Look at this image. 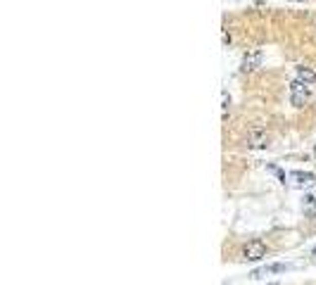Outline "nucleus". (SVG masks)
Returning <instances> with one entry per match:
<instances>
[{
    "label": "nucleus",
    "mask_w": 316,
    "mask_h": 285,
    "mask_svg": "<svg viewBox=\"0 0 316 285\" xmlns=\"http://www.w3.org/2000/svg\"><path fill=\"white\" fill-rule=\"evenodd\" d=\"M283 271H288L286 264H266V266H262V269H257L250 273V278H255V280H259V278L269 276V273H283Z\"/></svg>",
    "instance_id": "nucleus-6"
},
{
    "label": "nucleus",
    "mask_w": 316,
    "mask_h": 285,
    "mask_svg": "<svg viewBox=\"0 0 316 285\" xmlns=\"http://www.w3.org/2000/svg\"><path fill=\"white\" fill-rule=\"evenodd\" d=\"M266 145H269V133L264 131V129L255 126L252 131L247 133V147H255V150H259V147H266Z\"/></svg>",
    "instance_id": "nucleus-4"
},
{
    "label": "nucleus",
    "mask_w": 316,
    "mask_h": 285,
    "mask_svg": "<svg viewBox=\"0 0 316 285\" xmlns=\"http://www.w3.org/2000/svg\"><path fill=\"white\" fill-rule=\"evenodd\" d=\"M290 102H293V107H304L309 102V86L295 78L290 84Z\"/></svg>",
    "instance_id": "nucleus-2"
},
{
    "label": "nucleus",
    "mask_w": 316,
    "mask_h": 285,
    "mask_svg": "<svg viewBox=\"0 0 316 285\" xmlns=\"http://www.w3.org/2000/svg\"><path fill=\"white\" fill-rule=\"evenodd\" d=\"M269 252V247L264 245L262 240H250L245 247H243V259L245 262H262Z\"/></svg>",
    "instance_id": "nucleus-1"
},
{
    "label": "nucleus",
    "mask_w": 316,
    "mask_h": 285,
    "mask_svg": "<svg viewBox=\"0 0 316 285\" xmlns=\"http://www.w3.org/2000/svg\"><path fill=\"white\" fill-rule=\"evenodd\" d=\"M295 74H297V81H302V84H316V71L311 69V67H304V64H300L297 69H295Z\"/></svg>",
    "instance_id": "nucleus-7"
},
{
    "label": "nucleus",
    "mask_w": 316,
    "mask_h": 285,
    "mask_svg": "<svg viewBox=\"0 0 316 285\" xmlns=\"http://www.w3.org/2000/svg\"><path fill=\"white\" fill-rule=\"evenodd\" d=\"M288 178H290V183H293L295 188H309V185L316 183V176L309 174V171H290Z\"/></svg>",
    "instance_id": "nucleus-5"
},
{
    "label": "nucleus",
    "mask_w": 316,
    "mask_h": 285,
    "mask_svg": "<svg viewBox=\"0 0 316 285\" xmlns=\"http://www.w3.org/2000/svg\"><path fill=\"white\" fill-rule=\"evenodd\" d=\"M221 100H224V116L228 114V105H231V100H228V93H221Z\"/></svg>",
    "instance_id": "nucleus-9"
},
{
    "label": "nucleus",
    "mask_w": 316,
    "mask_h": 285,
    "mask_svg": "<svg viewBox=\"0 0 316 285\" xmlns=\"http://www.w3.org/2000/svg\"><path fill=\"white\" fill-rule=\"evenodd\" d=\"M269 171H273V174H276V176L281 178V183H286V174H283V171L278 169V167H269Z\"/></svg>",
    "instance_id": "nucleus-10"
},
{
    "label": "nucleus",
    "mask_w": 316,
    "mask_h": 285,
    "mask_svg": "<svg viewBox=\"0 0 316 285\" xmlns=\"http://www.w3.org/2000/svg\"><path fill=\"white\" fill-rule=\"evenodd\" d=\"M311 257H314V259H316V247H314V250H311Z\"/></svg>",
    "instance_id": "nucleus-11"
},
{
    "label": "nucleus",
    "mask_w": 316,
    "mask_h": 285,
    "mask_svg": "<svg viewBox=\"0 0 316 285\" xmlns=\"http://www.w3.org/2000/svg\"><path fill=\"white\" fill-rule=\"evenodd\" d=\"M262 50L257 48V50H250V53H245V57H243V67L240 69L245 71V74H252V71H257L259 67H262Z\"/></svg>",
    "instance_id": "nucleus-3"
},
{
    "label": "nucleus",
    "mask_w": 316,
    "mask_h": 285,
    "mask_svg": "<svg viewBox=\"0 0 316 285\" xmlns=\"http://www.w3.org/2000/svg\"><path fill=\"white\" fill-rule=\"evenodd\" d=\"M302 212L307 219H316V195H304L302 197Z\"/></svg>",
    "instance_id": "nucleus-8"
}]
</instances>
